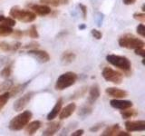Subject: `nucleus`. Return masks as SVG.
Segmentation results:
<instances>
[{
	"instance_id": "f257e3e1",
	"label": "nucleus",
	"mask_w": 145,
	"mask_h": 136,
	"mask_svg": "<svg viewBox=\"0 0 145 136\" xmlns=\"http://www.w3.org/2000/svg\"><path fill=\"white\" fill-rule=\"evenodd\" d=\"M33 117V113L30 111H24L19 114L15 116L9 122V129L11 131H21L26 126V124L31 121Z\"/></svg>"
},
{
	"instance_id": "f03ea898",
	"label": "nucleus",
	"mask_w": 145,
	"mask_h": 136,
	"mask_svg": "<svg viewBox=\"0 0 145 136\" xmlns=\"http://www.w3.org/2000/svg\"><path fill=\"white\" fill-rule=\"evenodd\" d=\"M106 60L109 63L124 72L125 74H129L131 71V63L126 56H118V54H108Z\"/></svg>"
},
{
	"instance_id": "7ed1b4c3",
	"label": "nucleus",
	"mask_w": 145,
	"mask_h": 136,
	"mask_svg": "<svg viewBox=\"0 0 145 136\" xmlns=\"http://www.w3.org/2000/svg\"><path fill=\"white\" fill-rule=\"evenodd\" d=\"M9 16L15 20L23 23H32L36 19V15L31 10L22 9L18 7H13L9 11Z\"/></svg>"
},
{
	"instance_id": "20e7f679",
	"label": "nucleus",
	"mask_w": 145,
	"mask_h": 136,
	"mask_svg": "<svg viewBox=\"0 0 145 136\" xmlns=\"http://www.w3.org/2000/svg\"><path fill=\"white\" fill-rule=\"evenodd\" d=\"M77 79H78V75L75 73L66 72L57 78L56 84H54V88L57 91H63L74 85L76 83Z\"/></svg>"
},
{
	"instance_id": "39448f33",
	"label": "nucleus",
	"mask_w": 145,
	"mask_h": 136,
	"mask_svg": "<svg viewBox=\"0 0 145 136\" xmlns=\"http://www.w3.org/2000/svg\"><path fill=\"white\" fill-rule=\"evenodd\" d=\"M118 43H119V45L121 47L127 48V49H136L140 47H144L145 45L143 40L130 34H126L121 36Z\"/></svg>"
},
{
	"instance_id": "423d86ee",
	"label": "nucleus",
	"mask_w": 145,
	"mask_h": 136,
	"mask_svg": "<svg viewBox=\"0 0 145 136\" xmlns=\"http://www.w3.org/2000/svg\"><path fill=\"white\" fill-rule=\"evenodd\" d=\"M102 75L105 81L110 82V83H112L114 84H121L122 79H123V75H122L121 72L116 71L108 66L104 67L103 69Z\"/></svg>"
},
{
	"instance_id": "0eeeda50",
	"label": "nucleus",
	"mask_w": 145,
	"mask_h": 136,
	"mask_svg": "<svg viewBox=\"0 0 145 136\" xmlns=\"http://www.w3.org/2000/svg\"><path fill=\"white\" fill-rule=\"evenodd\" d=\"M35 95V92H27L26 94H25L23 96L19 97L16 101L14 103V110L16 112H21L27 106V104L30 103V101L32 100V98L34 97Z\"/></svg>"
},
{
	"instance_id": "6e6552de",
	"label": "nucleus",
	"mask_w": 145,
	"mask_h": 136,
	"mask_svg": "<svg viewBox=\"0 0 145 136\" xmlns=\"http://www.w3.org/2000/svg\"><path fill=\"white\" fill-rule=\"evenodd\" d=\"M26 7L29 9H31L32 12H34L35 15H38L41 16H48L52 13V9L49 7V6L46 5H38V4H34V3H29L26 5Z\"/></svg>"
},
{
	"instance_id": "1a4fd4ad",
	"label": "nucleus",
	"mask_w": 145,
	"mask_h": 136,
	"mask_svg": "<svg viewBox=\"0 0 145 136\" xmlns=\"http://www.w3.org/2000/svg\"><path fill=\"white\" fill-rule=\"evenodd\" d=\"M27 54L31 56L32 57H34L37 62L41 63H48L51 60V57H50L49 54L46 51H44V50H39L37 49H31L29 50Z\"/></svg>"
},
{
	"instance_id": "9d476101",
	"label": "nucleus",
	"mask_w": 145,
	"mask_h": 136,
	"mask_svg": "<svg viewBox=\"0 0 145 136\" xmlns=\"http://www.w3.org/2000/svg\"><path fill=\"white\" fill-rule=\"evenodd\" d=\"M125 130L129 133L133 131H145V121L144 120H138V121H126L125 124Z\"/></svg>"
},
{
	"instance_id": "9b49d317",
	"label": "nucleus",
	"mask_w": 145,
	"mask_h": 136,
	"mask_svg": "<svg viewBox=\"0 0 145 136\" xmlns=\"http://www.w3.org/2000/svg\"><path fill=\"white\" fill-rule=\"evenodd\" d=\"M105 93L108 96L115 99H122L128 96V92L127 91L116 87H108L105 89Z\"/></svg>"
},
{
	"instance_id": "f8f14e48",
	"label": "nucleus",
	"mask_w": 145,
	"mask_h": 136,
	"mask_svg": "<svg viewBox=\"0 0 145 136\" xmlns=\"http://www.w3.org/2000/svg\"><path fill=\"white\" fill-rule=\"evenodd\" d=\"M110 105L112 108L119 109V110H124L133 107V102L128 101V100H121V99H112L110 101Z\"/></svg>"
},
{
	"instance_id": "ddd939ff",
	"label": "nucleus",
	"mask_w": 145,
	"mask_h": 136,
	"mask_svg": "<svg viewBox=\"0 0 145 136\" xmlns=\"http://www.w3.org/2000/svg\"><path fill=\"white\" fill-rule=\"evenodd\" d=\"M76 110V104L74 103H68L65 107H63V109H61L60 112H59V119L61 121L62 120H65L67 118H69L72 113L74 112V111Z\"/></svg>"
},
{
	"instance_id": "4468645a",
	"label": "nucleus",
	"mask_w": 145,
	"mask_h": 136,
	"mask_svg": "<svg viewBox=\"0 0 145 136\" xmlns=\"http://www.w3.org/2000/svg\"><path fill=\"white\" fill-rule=\"evenodd\" d=\"M61 128H62V124L60 122H51L50 124H46V128L43 131L42 135L44 136L54 135Z\"/></svg>"
},
{
	"instance_id": "2eb2a0df",
	"label": "nucleus",
	"mask_w": 145,
	"mask_h": 136,
	"mask_svg": "<svg viewBox=\"0 0 145 136\" xmlns=\"http://www.w3.org/2000/svg\"><path fill=\"white\" fill-rule=\"evenodd\" d=\"M100 95H101V92H100V87L97 84H94L91 86L89 89V95L87 99V103L90 104H93L95 102L99 99Z\"/></svg>"
},
{
	"instance_id": "dca6fc26",
	"label": "nucleus",
	"mask_w": 145,
	"mask_h": 136,
	"mask_svg": "<svg viewBox=\"0 0 145 136\" xmlns=\"http://www.w3.org/2000/svg\"><path fill=\"white\" fill-rule=\"evenodd\" d=\"M41 126H42V122L38 120H35L33 122H29L28 124H26V126L25 127V131L26 135H34L36 131H37Z\"/></svg>"
},
{
	"instance_id": "f3484780",
	"label": "nucleus",
	"mask_w": 145,
	"mask_h": 136,
	"mask_svg": "<svg viewBox=\"0 0 145 136\" xmlns=\"http://www.w3.org/2000/svg\"><path fill=\"white\" fill-rule=\"evenodd\" d=\"M62 106H63V99L60 98L57 100V102L54 104V106L53 107V109L51 111L49 112V113L47 114V120L48 121H53L58 116L59 112H60L61 109H62Z\"/></svg>"
},
{
	"instance_id": "a211bd4d",
	"label": "nucleus",
	"mask_w": 145,
	"mask_h": 136,
	"mask_svg": "<svg viewBox=\"0 0 145 136\" xmlns=\"http://www.w3.org/2000/svg\"><path fill=\"white\" fill-rule=\"evenodd\" d=\"M22 47V44L19 42L16 43H7V42H1L0 43V49L4 52H16L18 49Z\"/></svg>"
},
{
	"instance_id": "6ab92c4d",
	"label": "nucleus",
	"mask_w": 145,
	"mask_h": 136,
	"mask_svg": "<svg viewBox=\"0 0 145 136\" xmlns=\"http://www.w3.org/2000/svg\"><path fill=\"white\" fill-rule=\"evenodd\" d=\"M120 130H121V127L118 124H112L110 126H107L106 128L104 129V131L101 133V135L102 136H117Z\"/></svg>"
},
{
	"instance_id": "aec40b11",
	"label": "nucleus",
	"mask_w": 145,
	"mask_h": 136,
	"mask_svg": "<svg viewBox=\"0 0 145 136\" xmlns=\"http://www.w3.org/2000/svg\"><path fill=\"white\" fill-rule=\"evenodd\" d=\"M30 84V81H27L25 84H16V85H12L10 88H9L8 93L10 94V97H15L18 94H20L22 91H24V89L27 86V84Z\"/></svg>"
},
{
	"instance_id": "412c9836",
	"label": "nucleus",
	"mask_w": 145,
	"mask_h": 136,
	"mask_svg": "<svg viewBox=\"0 0 145 136\" xmlns=\"http://www.w3.org/2000/svg\"><path fill=\"white\" fill-rule=\"evenodd\" d=\"M76 58V56L74 52L71 51H65L63 52L61 56V61L63 65H68V63H72Z\"/></svg>"
},
{
	"instance_id": "4be33fe9",
	"label": "nucleus",
	"mask_w": 145,
	"mask_h": 136,
	"mask_svg": "<svg viewBox=\"0 0 145 136\" xmlns=\"http://www.w3.org/2000/svg\"><path fill=\"white\" fill-rule=\"evenodd\" d=\"M93 112V104L86 103L84 105L81 106L78 112V115L82 118H85L89 116Z\"/></svg>"
},
{
	"instance_id": "5701e85b",
	"label": "nucleus",
	"mask_w": 145,
	"mask_h": 136,
	"mask_svg": "<svg viewBox=\"0 0 145 136\" xmlns=\"http://www.w3.org/2000/svg\"><path fill=\"white\" fill-rule=\"evenodd\" d=\"M121 117L123 119L127 120V119H131V118L136 117L138 115V111L134 110L133 108H128V109H124V110H121L120 112Z\"/></svg>"
},
{
	"instance_id": "b1692460",
	"label": "nucleus",
	"mask_w": 145,
	"mask_h": 136,
	"mask_svg": "<svg viewBox=\"0 0 145 136\" xmlns=\"http://www.w3.org/2000/svg\"><path fill=\"white\" fill-rule=\"evenodd\" d=\"M40 2L46 5V6H52V7H60L63 5H67L69 3V0H40Z\"/></svg>"
},
{
	"instance_id": "393cba45",
	"label": "nucleus",
	"mask_w": 145,
	"mask_h": 136,
	"mask_svg": "<svg viewBox=\"0 0 145 136\" xmlns=\"http://www.w3.org/2000/svg\"><path fill=\"white\" fill-rule=\"evenodd\" d=\"M16 20L10 17H7L4 15H0V25H5V26H10L13 27L16 26Z\"/></svg>"
},
{
	"instance_id": "a878e982",
	"label": "nucleus",
	"mask_w": 145,
	"mask_h": 136,
	"mask_svg": "<svg viewBox=\"0 0 145 136\" xmlns=\"http://www.w3.org/2000/svg\"><path fill=\"white\" fill-rule=\"evenodd\" d=\"M13 65H14V63L10 62L3 68V70L1 71V74H0L2 77H4V78H8V77L11 75L12 71H13Z\"/></svg>"
},
{
	"instance_id": "bb28decb",
	"label": "nucleus",
	"mask_w": 145,
	"mask_h": 136,
	"mask_svg": "<svg viewBox=\"0 0 145 136\" xmlns=\"http://www.w3.org/2000/svg\"><path fill=\"white\" fill-rule=\"evenodd\" d=\"M25 35H27L31 38H34V39H37L39 38V34H38V31L36 26L35 25H32L29 29L27 31H25Z\"/></svg>"
},
{
	"instance_id": "cd10ccee",
	"label": "nucleus",
	"mask_w": 145,
	"mask_h": 136,
	"mask_svg": "<svg viewBox=\"0 0 145 136\" xmlns=\"http://www.w3.org/2000/svg\"><path fill=\"white\" fill-rule=\"evenodd\" d=\"M10 98H11L10 94H9L8 92H6L2 94H0V111L6 106V104L7 103V102L9 101V99Z\"/></svg>"
},
{
	"instance_id": "c85d7f7f",
	"label": "nucleus",
	"mask_w": 145,
	"mask_h": 136,
	"mask_svg": "<svg viewBox=\"0 0 145 136\" xmlns=\"http://www.w3.org/2000/svg\"><path fill=\"white\" fill-rule=\"evenodd\" d=\"M13 31L14 30L10 26H5V25H0V35H3V36L11 35Z\"/></svg>"
},
{
	"instance_id": "c756f323",
	"label": "nucleus",
	"mask_w": 145,
	"mask_h": 136,
	"mask_svg": "<svg viewBox=\"0 0 145 136\" xmlns=\"http://www.w3.org/2000/svg\"><path fill=\"white\" fill-rule=\"evenodd\" d=\"M87 90H88V87L87 86H84V87H82L81 89H79L78 91H76V92L72 95L71 99H79L81 97H83L84 95L87 93Z\"/></svg>"
},
{
	"instance_id": "7c9ffc66",
	"label": "nucleus",
	"mask_w": 145,
	"mask_h": 136,
	"mask_svg": "<svg viewBox=\"0 0 145 136\" xmlns=\"http://www.w3.org/2000/svg\"><path fill=\"white\" fill-rule=\"evenodd\" d=\"M133 18L136 20L140 21V22L143 23L145 21V14H144V12H142V13H134L133 14Z\"/></svg>"
},
{
	"instance_id": "2f4dec72",
	"label": "nucleus",
	"mask_w": 145,
	"mask_h": 136,
	"mask_svg": "<svg viewBox=\"0 0 145 136\" xmlns=\"http://www.w3.org/2000/svg\"><path fill=\"white\" fill-rule=\"evenodd\" d=\"M91 34H92V35L93 36V37H94L95 39H97V40L102 39V37H103L102 32H101V31H99V30H97V29H93L92 31H91Z\"/></svg>"
},
{
	"instance_id": "473e14b6",
	"label": "nucleus",
	"mask_w": 145,
	"mask_h": 136,
	"mask_svg": "<svg viewBox=\"0 0 145 136\" xmlns=\"http://www.w3.org/2000/svg\"><path fill=\"white\" fill-rule=\"evenodd\" d=\"M136 31H137L138 35H140L142 37H144L145 36V26L143 24H140L137 28H136Z\"/></svg>"
},
{
	"instance_id": "72a5a7b5",
	"label": "nucleus",
	"mask_w": 145,
	"mask_h": 136,
	"mask_svg": "<svg viewBox=\"0 0 145 136\" xmlns=\"http://www.w3.org/2000/svg\"><path fill=\"white\" fill-rule=\"evenodd\" d=\"M39 47V44L38 43H36V42H31L29 44H27L25 45H24L23 46V48H25V49H37Z\"/></svg>"
},
{
	"instance_id": "f704fd0d",
	"label": "nucleus",
	"mask_w": 145,
	"mask_h": 136,
	"mask_svg": "<svg viewBox=\"0 0 145 136\" xmlns=\"http://www.w3.org/2000/svg\"><path fill=\"white\" fill-rule=\"evenodd\" d=\"M78 7L82 12V15H83V18L84 19H86V16H87V7L84 6V4H79Z\"/></svg>"
},
{
	"instance_id": "c9c22d12",
	"label": "nucleus",
	"mask_w": 145,
	"mask_h": 136,
	"mask_svg": "<svg viewBox=\"0 0 145 136\" xmlns=\"http://www.w3.org/2000/svg\"><path fill=\"white\" fill-rule=\"evenodd\" d=\"M25 35V31H20V30H14L11 35H13L14 38H21L23 35Z\"/></svg>"
},
{
	"instance_id": "e433bc0d",
	"label": "nucleus",
	"mask_w": 145,
	"mask_h": 136,
	"mask_svg": "<svg viewBox=\"0 0 145 136\" xmlns=\"http://www.w3.org/2000/svg\"><path fill=\"white\" fill-rule=\"evenodd\" d=\"M134 53H135V54H137V56H142V58L145 57V50H144V47H140V48L134 49Z\"/></svg>"
},
{
	"instance_id": "4c0bfd02",
	"label": "nucleus",
	"mask_w": 145,
	"mask_h": 136,
	"mask_svg": "<svg viewBox=\"0 0 145 136\" xmlns=\"http://www.w3.org/2000/svg\"><path fill=\"white\" fill-rule=\"evenodd\" d=\"M104 124H95L93 126H92L90 128V131H92V133H96V131H98L100 129L102 128V127H103Z\"/></svg>"
},
{
	"instance_id": "58836bf2",
	"label": "nucleus",
	"mask_w": 145,
	"mask_h": 136,
	"mask_svg": "<svg viewBox=\"0 0 145 136\" xmlns=\"http://www.w3.org/2000/svg\"><path fill=\"white\" fill-rule=\"evenodd\" d=\"M84 133V130H76L74 131H72V133H71L72 136H81V135H83Z\"/></svg>"
},
{
	"instance_id": "ea45409f",
	"label": "nucleus",
	"mask_w": 145,
	"mask_h": 136,
	"mask_svg": "<svg viewBox=\"0 0 145 136\" xmlns=\"http://www.w3.org/2000/svg\"><path fill=\"white\" fill-rule=\"evenodd\" d=\"M117 136H131V133H129V131H123L120 130V131L118 133Z\"/></svg>"
},
{
	"instance_id": "a19ab883",
	"label": "nucleus",
	"mask_w": 145,
	"mask_h": 136,
	"mask_svg": "<svg viewBox=\"0 0 145 136\" xmlns=\"http://www.w3.org/2000/svg\"><path fill=\"white\" fill-rule=\"evenodd\" d=\"M136 2V0H122V3L126 6H131V5H133Z\"/></svg>"
},
{
	"instance_id": "79ce46f5",
	"label": "nucleus",
	"mask_w": 145,
	"mask_h": 136,
	"mask_svg": "<svg viewBox=\"0 0 145 136\" xmlns=\"http://www.w3.org/2000/svg\"><path fill=\"white\" fill-rule=\"evenodd\" d=\"M85 27H86L85 25H80V26H79V29H80V30H84V29L85 28Z\"/></svg>"
},
{
	"instance_id": "37998d69",
	"label": "nucleus",
	"mask_w": 145,
	"mask_h": 136,
	"mask_svg": "<svg viewBox=\"0 0 145 136\" xmlns=\"http://www.w3.org/2000/svg\"><path fill=\"white\" fill-rule=\"evenodd\" d=\"M142 12L145 11V5H144V4L142 5Z\"/></svg>"
},
{
	"instance_id": "c03bdc74",
	"label": "nucleus",
	"mask_w": 145,
	"mask_h": 136,
	"mask_svg": "<svg viewBox=\"0 0 145 136\" xmlns=\"http://www.w3.org/2000/svg\"><path fill=\"white\" fill-rule=\"evenodd\" d=\"M142 65H145V61H144V58L142 59Z\"/></svg>"
},
{
	"instance_id": "a18cd8bd",
	"label": "nucleus",
	"mask_w": 145,
	"mask_h": 136,
	"mask_svg": "<svg viewBox=\"0 0 145 136\" xmlns=\"http://www.w3.org/2000/svg\"><path fill=\"white\" fill-rule=\"evenodd\" d=\"M0 92H1V91H0Z\"/></svg>"
}]
</instances>
